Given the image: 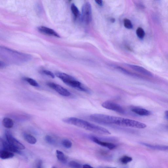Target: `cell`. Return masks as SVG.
I'll list each match as a JSON object with an SVG mask.
<instances>
[{
	"instance_id": "2e32d148",
	"label": "cell",
	"mask_w": 168,
	"mask_h": 168,
	"mask_svg": "<svg viewBox=\"0 0 168 168\" xmlns=\"http://www.w3.org/2000/svg\"><path fill=\"white\" fill-rule=\"evenodd\" d=\"M2 124L3 126L5 128L10 129L13 127L14 123L12 119L6 117L3 119Z\"/></svg>"
},
{
	"instance_id": "ffe728a7",
	"label": "cell",
	"mask_w": 168,
	"mask_h": 168,
	"mask_svg": "<svg viewBox=\"0 0 168 168\" xmlns=\"http://www.w3.org/2000/svg\"><path fill=\"white\" fill-rule=\"evenodd\" d=\"M71 8L72 13L76 19L78 17L79 15V13L78 9L74 4H72Z\"/></svg>"
},
{
	"instance_id": "52a82bcc",
	"label": "cell",
	"mask_w": 168,
	"mask_h": 168,
	"mask_svg": "<svg viewBox=\"0 0 168 168\" xmlns=\"http://www.w3.org/2000/svg\"><path fill=\"white\" fill-rule=\"evenodd\" d=\"M47 85L61 95L65 97H69L71 95V94L69 91L59 84L54 82H48L47 83Z\"/></svg>"
},
{
	"instance_id": "1f68e13d",
	"label": "cell",
	"mask_w": 168,
	"mask_h": 168,
	"mask_svg": "<svg viewBox=\"0 0 168 168\" xmlns=\"http://www.w3.org/2000/svg\"><path fill=\"white\" fill-rule=\"evenodd\" d=\"M165 115L166 118L168 119V111L165 112Z\"/></svg>"
},
{
	"instance_id": "e0dca14e",
	"label": "cell",
	"mask_w": 168,
	"mask_h": 168,
	"mask_svg": "<svg viewBox=\"0 0 168 168\" xmlns=\"http://www.w3.org/2000/svg\"><path fill=\"white\" fill-rule=\"evenodd\" d=\"M56 154L57 157L59 161L64 164L67 163V158L63 152L57 150Z\"/></svg>"
},
{
	"instance_id": "4316f807",
	"label": "cell",
	"mask_w": 168,
	"mask_h": 168,
	"mask_svg": "<svg viewBox=\"0 0 168 168\" xmlns=\"http://www.w3.org/2000/svg\"><path fill=\"white\" fill-rule=\"evenodd\" d=\"M43 74L45 75L49 76L52 78H55V75L53 73L47 70H43L41 71Z\"/></svg>"
},
{
	"instance_id": "277c9868",
	"label": "cell",
	"mask_w": 168,
	"mask_h": 168,
	"mask_svg": "<svg viewBox=\"0 0 168 168\" xmlns=\"http://www.w3.org/2000/svg\"><path fill=\"white\" fill-rule=\"evenodd\" d=\"M81 20L84 24H89L92 20V10L91 4L86 2L83 5L82 9Z\"/></svg>"
},
{
	"instance_id": "83f0119b",
	"label": "cell",
	"mask_w": 168,
	"mask_h": 168,
	"mask_svg": "<svg viewBox=\"0 0 168 168\" xmlns=\"http://www.w3.org/2000/svg\"><path fill=\"white\" fill-rule=\"evenodd\" d=\"M36 168H43V162L41 160H39L36 163Z\"/></svg>"
},
{
	"instance_id": "8fae6325",
	"label": "cell",
	"mask_w": 168,
	"mask_h": 168,
	"mask_svg": "<svg viewBox=\"0 0 168 168\" xmlns=\"http://www.w3.org/2000/svg\"><path fill=\"white\" fill-rule=\"evenodd\" d=\"M1 142L2 147L5 150L12 153H16L19 154L20 153V150L14 148L7 141H5L4 140H1Z\"/></svg>"
},
{
	"instance_id": "7402d4cb",
	"label": "cell",
	"mask_w": 168,
	"mask_h": 168,
	"mask_svg": "<svg viewBox=\"0 0 168 168\" xmlns=\"http://www.w3.org/2000/svg\"><path fill=\"white\" fill-rule=\"evenodd\" d=\"M136 34L140 39H143L144 37L145 36V32L144 30L141 28V27H139L137 28L136 31Z\"/></svg>"
},
{
	"instance_id": "9a60e30c",
	"label": "cell",
	"mask_w": 168,
	"mask_h": 168,
	"mask_svg": "<svg viewBox=\"0 0 168 168\" xmlns=\"http://www.w3.org/2000/svg\"><path fill=\"white\" fill-rule=\"evenodd\" d=\"M23 136L24 140L31 144H35L37 141L35 137L30 134L24 133Z\"/></svg>"
},
{
	"instance_id": "d6a6232c",
	"label": "cell",
	"mask_w": 168,
	"mask_h": 168,
	"mask_svg": "<svg viewBox=\"0 0 168 168\" xmlns=\"http://www.w3.org/2000/svg\"><path fill=\"white\" fill-rule=\"evenodd\" d=\"M102 168H117L115 167H103Z\"/></svg>"
},
{
	"instance_id": "5bb4252c",
	"label": "cell",
	"mask_w": 168,
	"mask_h": 168,
	"mask_svg": "<svg viewBox=\"0 0 168 168\" xmlns=\"http://www.w3.org/2000/svg\"><path fill=\"white\" fill-rule=\"evenodd\" d=\"M14 156L13 153L4 149L0 152V158L3 160L12 158L14 157Z\"/></svg>"
},
{
	"instance_id": "6da1fadb",
	"label": "cell",
	"mask_w": 168,
	"mask_h": 168,
	"mask_svg": "<svg viewBox=\"0 0 168 168\" xmlns=\"http://www.w3.org/2000/svg\"><path fill=\"white\" fill-rule=\"evenodd\" d=\"M90 120L100 124L116 125V126L128 127L143 129L146 125L141 122L131 119L114 116L103 114H95L90 116Z\"/></svg>"
},
{
	"instance_id": "9c48e42d",
	"label": "cell",
	"mask_w": 168,
	"mask_h": 168,
	"mask_svg": "<svg viewBox=\"0 0 168 168\" xmlns=\"http://www.w3.org/2000/svg\"><path fill=\"white\" fill-rule=\"evenodd\" d=\"M90 139L97 144L107 148L110 150L116 148V145L114 143L101 141L95 137L92 136L90 137Z\"/></svg>"
},
{
	"instance_id": "5b68a950",
	"label": "cell",
	"mask_w": 168,
	"mask_h": 168,
	"mask_svg": "<svg viewBox=\"0 0 168 168\" xmlns=\"http://www.w3.org/2000/svg\"><path fill=\"white\" fill-rule=\"evenodd\" d=\"M102 105L104 108L121 114H124L125 113L124 109L120 105L111 101H106L103 102Z\"/></svg>"
},
{
	"instance_id": "f1b7e54d",
	"label": "cell",
	"mask_w": 168,
	"mask_h": 168,
	"mask_svg": "<svg viewBox=\"0 0 168 168\" xmlns=\"http://www.w3.org/2000/svg\"><path fill=\"white\" fill-rule=\"evenodd\" d=\"M95 2H96V4H97L99 6H102L103 5V1H101V0H100V1H99V0H98V1H95Z\"/></svg>"
},
{
	"instance_id": "ac0fdd59",
	"label": "cell",
	"mask_w": 168,
	"mask_h": 168,
	"mask_svg": "<svg viewBox=\"0 0 168 168\" xmlns=\"http://www.w3.org/2000/svg\"><path fill=\"white\" fill-rule=\"evenodd\" d=\"M115 68L118 69L119 71L124 73L125 74L130 76H134V77H138V76L137 75L128 71L127 70L122 68L120 66H116Z\"/></svg>"
},
{
	"instance_id": "f546056e",
	"label": "cell",
	"mask_w": 168,
	"mask_h": 168,
	"mask_svg": "<svg viewBox=\"0 0 168 168\" xmlns=\"http://www.w3.org/2000/svg\"><path fill=\"white\" fill-rule=\"evenodd\" d=\"M6 66V64L5 63L2 62L1 61V63H0V67H1V68H4V67Z\"/></svg>"
},
{
	"instance_id": "ba28073f",
	"label": "cell",
	"mask_w": 168,
	"mask_h": 168,
	"mask_svg": "<svg viewBox=\"0 0 168 168\" xmlns=\"http://www.w3.org/2000/svg\"><path fill=\"white\" fill-rule=\"evenodd\" d=\"M127 66L137 72L149 77L153 76L152 73L143 67L138 65L127 64Z\"/></svg>"
},
{
	"instance_id": "d4e9b609",
	"label": "cell",
	"mask_w": 168,
	"mask_h": 168,
	"mask_svg": "<svg viewBox=\"0 0 168 168\" xmlns=\"http://www.w3.org/2000/svg\"><path fill=\"white\" fill-rule=\"evenodd\" d=\"M69 166L72 168H82L81 165L75 161H71L68 163Z\"/></svg>"
},
{
	"instance_id": "44dd1931",
	"label": "cell",
	"mask_w": 168,
	"mask_h": 168,
	"mask_svg": "<svg viewBox=\"0 0 168 168\" xmlns=\"http://www.w3.org/2000/svg\"><path fill=\"white\" fill-rule=\"evenodd\" d=\"M132 161V157L125 156L120 159L121 162L123 164H127Z\"/></svg>"
},
{
	"instance_id": "836d02e7",
	"label": "cell",
	"mask_w": 168,
	"mask_h": 168,
	"mask_svg": "<svg viewBox=\"0 0 168 168\" xmlns=\"http://www.w3.org/2000/svg\"><path fill=\"white\" fill-rule=\"evenodd\" d=\"M52 168H57L55 167H53Z\"/></svg>"
},
{
	"instance_id": "cb8c5ba5",
	"label": "cell",
	"mask_w": 168,
	"mask_h": 168,
	"mask_svg": "<svg viewBox=\"0 0 168 168\" xmlns=\"http://www.w3.org/2000/svg\"><path fill=\"white\" fill-rule=\"evenodd\" d=\"M45 140L46 142L51 145H55L56 142L55 140L52 137L49 135H47L45 137Z\"/></svg>"
},
{
	"instance_id": "30bf717a",
	"label": "cell",
	"mask_w": 168,
	"mask_h": 168,
	"mask_svg": "<svg viewBox=\"0 0 168 168\" xmlns=\"http://www.w3.org/2000/svg\"><path fill=\"white\" fill-rule=\"evenodd\" d=\"M38 30L39 32L45 35L55 36L57 38H60V36L58 33L53 29L48 27L41 26L38 27Z\"/></svg>"
},
{
	"instance_id": "7c38bea8",
	"label": "cell",
	"mask_w": 168,
	"mask_h": 168,
	"mask_svg": "<svg viewBox=\"0 0 168 168\" xmlns=\"http://www.w3.org/2000/svg\"><path fill=\"white\" fill-rule=\"evenodd\" d=\"M131 111L135 113L140 116H148L151 114V112L145 109L139 108H133Z\"/></svg>"
},
{
	"instance_id": "7a4b0ae2",
	"label": "cell",
	"mask_w": 168,
	"mask_h": 168,
	"mask_svg": "<svg viewBox=\"0 0 168 168\" xmlns=\"http://www.w3.org/2000/svg\"><path fill=\"white\" fill-rule=\"evenodd\" d=\"M62 121L67 124L73 125L100 135H108L111 134V132L105 128L81 119L72 117L64 118Z\"/></svg>"
},
{
	"instance_id": "d6986e66",
	"label": "cell",
	"mask_w": 168,
	"mask_h": 168,
	"mask_svg": "<svg viewBox=\"0 0 168 168\" xmlns=\"http://www.w3.org/2000/svg\"><path fill=\"white\" fill-rule=\"evenodd\" d=\"M23 80L27 81L28 84L32 86L36 87H39V85L38 82L33 79L26 77L23 78Z\"/></svg>"
},
{
	"instance_id": "8992f818",
	"label": "cell",
	"mask_w": 168,
	"mask_h": 168,
	"mask_svg": "<svg viewBox=\"0 0 168 168\" xmlns=\"http://www.w3.org/2000/svg\"><path fill=\"white\" fill-rule=\"evenodd\" d=\"M5 136L7 141L15 148L19 150L25 148V146L15 138L9 131L6 132Z\"/></svg>"
},
{
	"instance_id": "4dcf8cb0",
	"label": "cell",
	"mask_w": 168,
	"mask_h": 168,
	"mask_svg": "<svg viewBox=\"0 0 168 168\" xmlns=\"http://www.w3.org/2000/svg\"><path fill=\"white\" fill-rule=\"evenodd\" d=\"M82 168H94L92 167L91 166L89 165L88 164H84V165L83 166H82Z\"/></svg>"
},
{
	"instance_id": "3957f363",
	"label": "cell",
	"mask_w": 168,
	"mask_h": 168,
	"mask_svg": "<svg viewBox=\"0 0 168 168\" xmlns=\"http://www.w3.org/2000/svg\"><path fill=\"white\" fill-rule=\"evenodd\" d=\"M61 79L64 83L76 89L85 93H89L90 92L89 88L70 75L64 74Z\"/></svg>"
},
{
	"instance_id": "4fadbf2b",
	"label": "cell",
	"mask_w": 168,
	"mask_h": 168,
	"mask_svg": "<svg viewBox=\"0 0 168 168\" xmlns=\"http://www.w3.org/2000/svg\"><path fill=\"white\" fill-rule=\"evenodd\" d=\"M142 144L152 149L168 151V146L153 145L145 143H142Z\"/></svg>"
},
{
	"instance_id": "603a6c76",
	"label": "cell",
	"mask_w": 168,
	"mask_h": 168,
	"mask_svg": "<svg viewBox=\"0 0 168 168\" xmlns=\"http://www.w3.org/2000/svg\"><path fill=\"white\" fill-rule=\"evenodd\" d=\"M62 143L63 147L68 149L71 148L72 145V143L68 139L63 140Z\"/></svg>"
},
{
	"instance_id": "484cf974",
	"label": "cell",
	"mask_w": 168,
	"mask_h": 168,
	"mask_svg": "<svg viewBox=\"0 0 168 168\" xmlns=\"http://www.w3.org/2000/svg\"><path fill=\"white\" fill-rule=\"evenodd\" d=\"M124 25L126 28L131 29L133 28V26L131 21L128 19H125L124 20Z\"/></svg>"
}]
</instances>
